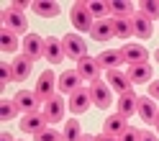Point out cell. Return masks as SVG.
Segmentation results:
<instances>
[{"instance_id": "5", "label": "cell", "mask_w": 159, "mask_h": 141, "mask_svg": "<svg viewBox=\"0 0 159 141\" xmlns=\"http://www.w3.org/2000/svg\"><path fill=\"white\" fill-rule=\"evenodd\" d=\"M62 46H64V54L67 57H72V59H82V57H87V44L80 39L77 34H67V36H62Z\"/></svg>"}, {"instance_id": "7", "label": "cell", "mask_w": 159, "mask_h": 141, "mask_svg": "<svg viewBox=\"0 0 159 141\" xmlns=\"http://www.w3.org/2000/svg\"><path fill=\"white\" fill-rule=\"evenodd\" d=\"M90 105H93V98H90V90H85V87H80L77 93H72L69 95V103H67V108L72 110L75 116H82Z\"/></svg>"}, {"instance_id": "1", "label": "cell", "mask_w": 159, "mask_h": 141, "mask_svg": "<svg viewBox=\"0 0 159 141\" xmlns=\"http://www.w3.org/2000/svg\"><path fill=\"white\" fill-rule=\"evenodd\" d=\"M72 26L77 28L80 34H90V28H93V23H95V18H93V13L87 11V3H75L72 5Z\"/></svg>"}, {"instance_id": "9", "label": "cell", "mask_w": 159, "mask_h": 141, "mask_svg": "<svg viewBox=\"0 0 159 141\" xmlns=\"http://www.w3.org/2000/svg\"><path fill=\"white\" fill-rule=\"evenodd\" d=\"M108 87L116 90L118 95H126V93H131V80H128V75L121 72V69H111V72H108Z\"/></svg>"}, {"instance_id": "20", "label": "cell", "mask_w": 159, "mask_h": 141, "mask_svg": "<svg viewBox=\"0 0 159 141\" xmlns=\"http://www.w3.org/2000/svg\"><path fill=\"white\" fill-rule=\"evenodd\" d=\"M31 67H34V62L28 59L26 54H21L18 59H13L11 62V69H13V80H28V75H31Z\"/></svg>"}, {"instance_id": "42", "label": "cell", "mask_w": 159, "mask_h": 141, "mask_svg": "<svg viewBox=\"0 0 159 141\" xmlns=\"http://www.w3.org/2000/svg\"><path fill=\"white\" fill-rule=\"evenodd\" d=\"M154 57H157V62H159V49H157V54H154Z\"/></svg>"}, {"instance_id": "17", "label": "cell", "mask_w": 159, "mask_h": 141, "mask_svg": "<svg viewBox=\"0 0 159 141\" xmlns=\"http://www.w3.org/2000/svg\"><path fill=\"white\" fill-rule=\"evenodd\" d=\"M44 57H46L52 64L62 62V57H64V46H62V41H59L57 36H49V39H44Z\"/></svg>"}, {"instance_id": "11", "label": "cell", "mask_w": 159, "mask_h": 141, "mask_svg": "<svg viewBox=\"0 0 159 141\" xmlns=\"http://www.w3.org/2000/svg\"><path fill=\"white\" fill-rule=\"evenodd\" d=\"M46 116L44 113H28V116H23V121H21V131L23 134H39V131H44L46 128Z\"/></svg>"}, {"instance_id": "36", "label": "cell", "mask_w": 159, "mask_h": 141, "mask_svg": "<svg viewBox=\"0 0 159 141\" xmlns=\"http://www.w3.org/2000/svg\"><path fill=\"white\" fill-rule=\"evenodd\" d=\"M141 141H159V136L152 131H141Z\"/></svg>"}, {"instance_id": "32", "label": "cell", "mask_w": 159, "mask_h": 141, "mask_svg": "<svg viewBox=\"0 0 159 141\" xmlns=\"http://www.w3.org/2000/svg\"><path fill=\"white\" fill-rule=\"evenodd\" d=\"M36 141H64V136H59V131L54 128H44L36 134Z\"/></svg>"}, {"instance_id": "27", "label": "cell", "mask_w": 159, "mask_h": 141, "mask_svg": "<svg viewBox=\"0 0 159 141\" xmlns=\"http://www.w3.org/2000/svg\"><path fill=\"white\" fill-rule=\"evenodd\" d=\"M108 5H111L113 18H126V16H131V3H128V0H113V3H108Z\"/></svg>"}, {"instance_id": "15", "label": "cell", "mask_w": 159, "mask_h": 141, "mask_svg": "<svg viewBox=\"0 0 159 141\" xmlns=\"http://www.w3.org/2000/svg\"><path fill=\"white\" fill-rule=\"evenodd\" d=\"M98 59V64H100V69H118L123 62V54H121V49H105V52H100V57H95Z\"/></svg>"}, {"instance_id": "39", "label": "cell", "mask_w": 159, "mask_h": 141, "mask_svg": "<svg viewBox=\"0 0 159 141\" xmlns=\"http://www.w3.org/2000/svg\"><path fill=\"white\" fill-rule=\"evenodd\" d=\"M0 141H13V136L8 134V131H3V134H0Z\"/></svg>"}, {"instance_id": "14", "label": "cell", "mask_w": 159, "mask_h": 141, "mask_svg": "<svg viewBox=\"0 0 159 141\" xmlns=\"http://www.w3.org/2000/svg\"><path fill=\"white\" fill-rule=\"evenodd\" d=\"M121 54H123V62H128V64H144L149 59V52L141 44H126L121 49Z\"/></svg>"}, {"instance_id": "10", "label": "cell", "mask_w": 159, "mask_h": 141, "mask_svg": "<svg viewBox=\"0 0 159 141\" xmlns=\"http://www.w3.org/2000/svg\"><path fill=\"white\" fill-rule=\"evenodd\" d=\"M77 72H80L82 80L95 82V80H100V64H98V59H93V57H82L77 62Z\"/></svg>"}, {"instance_id": "34", "label": "cell", "mask_w": 159, "mask_h": 141, "mask_svg": "<svg viewBox=\"0 0 159 141\" xmlns=\"http://www.w3.org/2000/svg\"><path fill=\"white\" fill-rule=\"evenodd\" d=\"M118 141H141V131L134 128V126H128L121 136H118Z\"/></svg>"}, {"instance_id": "18", "label": "cell", "mask_w": 159, "mask_h": 141, "mask_svg": "<svg viewBox=\"0 0 159 141\" xmlns=\"http://www.w3.org/2000/svg\"><path fill=\"white\" fill-rule=\"evenodd\" d=\"M126 75H128V80H131V85H141V82H149V80H152V67H149V62L131 64Z\"/></svg>"}, {"instance_id": "12", "label": "cell", "mask_w": 159, "mask_h": 141, "mask_svg": "<svg viewBox=\"0 0 159 141\" xmlns=\"http://www.w3.org/2000/svg\"><path fill=\"white\" fill-rule=\"evenodd\" d=\"M90 36L95 41H111L113 36V18H100V21H95L93 28H90Z\"/></svg>"}, {"instance_id": "40", "label": "cell", "mask_w": 159, "mask_h": 141, "mask_svg": "<svg viewBox=\"0 0 159 141\" xmlns=\"http://www.w3.org/2000/svg\"><path fill=\"white\" fill-rule=\"evenodd\" d=\"M80 141H95V136H82Z\"/></svg>"}, {"instance_id": "2", "label": "cell", "mask_w": 159, "mask_h": 141, "mask_svg": "<svg viewBox=\"0 0 159 141\" xmlns=\"http://www.w3.org/2000/svg\"><path fill=\"white\" fill-rule=\"evenodd\" d=\"M54 90H57V77L52 69H44L41 77H39V82H36V90L34 93L39 95V100H44V103H49V100L54 98Z\"/></svg>"}, {"instance_id": "30", "label": "cell", "mask_w": 159, "mask_h": 141, "mask_svg": "<svg viewBox=\"0 0 159 141\" xmlns=\"http://www.w3.org/2000/svg\"><path fill=\"white\" fill-rule=\"evenodd\" d=\"M139 13H141V16H146L149 21H152V18H159V3H154V0H146V3H141Z\"/></svg>"}, {"instance_id": "13", "label": "cell", "mask_w": 159, "mask_h": 141, "mask_svg": "<svg viewBox=\"0 0 159 141\" xmlns=\"http://www.w3.org/2000/svg\"><path fill=\"white\" fill-rule=\"evenodd\" d=\"M23 54L31 59H39V57H44V39L39 36V34H28L23 39Z\"/></svg>"}, {"instance_id": "4", "label": "cell", "mask_w": 159, "mask_h": 141, "mask_svg": "<svg viewBox=\"0 0 159 141\" xmlns=\"http://www.w3.org/2000/svg\"><path fill=\"white\" fill-rule=\"evenodd\" d=\"M13 103L18 108V113L28 116V113H36V110H39V103H41V100H39V95L31 93V90H18L16 98H13Z\"/></svg>"}, {"instance_id": "41", "label": "cell", "mask_w": 159, "mask_h": 141, "mask_svg": "<svg viewBox=\"0 0 159 141\" xmlns=\"http://www.w3.org/2000/svg\"><path fill=\"white\" fill-rule=\"evenodd\" d=\"M154 126H157V134H159V113H157V118H154Z\"/></svg>"}, {"instance_id": "19", "label": "cell", "mask_w": 159, "mask_h": 141, "mask_svg": "<svg viewBox=\"0 0 159 141\" xmlns=\"http://www.w3.org/2000/svg\"><path fill=\"white\" fill-rule=\"evenodd\" d=\"M128 128V123H126V116H121V113H116V116H111V118H105V126H103V134H108V136H121L123 131Z\"/></svg>"}, {"instance_id": "28", "label": "cell", "mask_w": 159, "mask_h": 141, "mask_svg": "<svg viewBox=\"0 0 159 141\" xmlns=\"http://www.w3.org/2000/svg\"><path fill=\"white\" fill-rule=\"evenodd\" d=\"M64 141H80L85 134L80 131V121H67V126H64Z\"/></svg>"}, {"instance_id": "26", "label": "cell", "mask_w": 159, "mask_h": 141, "mask_svg": "<svg viewBox=\"0 0 159 141\" xmlns=\"http://www.w3.org/2000/svg\"><path fill=\"white\" fill-rule=\"evenodd\" d=\"M0 46H3V52L5 54H11L18 49V34L13 31H8V28H3V34H0Z\"/></svg>"}, {"instance_id": "38", "label": "cell", "mask_w": 159, "mask_h": 141, "mask_svg": "<svg viewBox=\"0 0 159 141\" xmlns=\"http://www.w3.org/2000/svg\"><path fill=\"white\" fill-rule=\"evenodd\" d=\"M95 141H118L116 136H108V134H100V136H95Z\"/></svg>"}, {"instance_id": "21", "label": "cell", "mask_w": 159, "mask_h": 141, "mask_svg": "<svg viewBox=\"0 0 159 141\" xmlns=\"http://www.w3.org/2000/svg\"><path fill=\"white\" fill-rule=\"evenodd\" d=\"M136 113L141 116V121H146V123H154V118L159 113V108L152 98H139V108H136Z\"/></svg>"}, {"instance_id": "33", "label": "cell", "mask_w": 159, "mask_h": 141, "mask_svg": "<svg viewBox=\"0 0 159 141\" xmlns=\"http://www.w3.org/2000/svg\"><path fill=\"white\" fill-rule=\"evenodd\" d=\"M11 80H13V69H11L8 62H3V64H0V87H8Z\"/></svg>"}, {"instance_id": "16", "label": "cell", "mask_w": 159, "mask_h": 141, "mask_svg": "<svg viewBox=\"0 0 159 141\" xmlns=\"http://www.w3.org/2000/svg\"><path fill=\"white\" fill-rule=\"evenodd\" d=\"M64 110H67V103H64L62 98H57V95H54V98L46 103L44 116H46V121H49V123H59V121L64 118Z\"/></svg>"}, {"instance_id": "31", "label": "cell", "mask_w": 159, "mask_h": 141, "mask_svg": "<svg viewBox=\"0 0 159 141\" xmlns=\"http://www.w3.org/2000/svg\"><path fill=\"white\" fill-rule=\"evenodd\" d=\"M16 113H18V108H16L13 100H3L0 103V116H3V121H13Z\"/></svg>"}, {"instance_id": "3", "label": "cell", "mask_w": 159, "mask_h": 141, "mask_svg": "<svg viewBox=\"0 0 159 141\" xmlns=\"http://www.w3.org/2000/svg\"><path fill=\"white\" fill-rule=\"evenodd\" d=\"M90 98H93V105H98L100 110H105L108 105L113 103L111 87H108V82H103V80H95V82H90Z\"/></svg>"}, {"instance_id": "24", "label": "cell", "mask_w": 159, "mask_h": 141, "mask_svg": "<svg viewBox=\"0 0 159 141\" xmlns=\"http://www.w3.org/2000/svg\"><path fill=\"white\" fill-rule=\"evenodd\" d=\"M113 36H116V39H128V36H134L131 16H126V18H113Z\"/></svg>"}, {"instance_id": "29", "label": "cell", "mask_w": 159, "mask_h": 141, "mask_svg": "<svg viewBox=\"0 0 159 141\" xmlns=\"http://www.w3.org/2000/svg\"><path fill=\"white\" fill-rule=\"evenodd\" d=\"M87 11L93 13L95 21H100V18H108V13H111V5H108V3H100V0H95V3H87Z\"/></svg>"}, {"instance_id": "23", "label": "cell", "mask_w": 159, "mask_h": 141, "mask_svg": "<svg viewBox=\"0 0 159 141\" xmlns=\"http://www.w3.org/2000/svg\"><path fill=\"white\" fill-rule=\"evenodd\" d=\"M34 13L39 18H57L59 16V3H49V0H39V3H31Z\"/></svg>"}, {"instance_id": "22", "label": "cell", "mask_w": 159, "mask_h": 141, "mask_svg": "<svg viewBox=\"0 0 159 141\" xmlns=\"http://www.w3.org/2000/svg\"><path fill=\"white\" fill-rule=\"evenodd\" d=\"M131 26H134V36H139V39L152 36V21H149L146 16H141V13L131 16Z\"/></svg>"}, {"instance_id": "37", "label": "cell", "mask_w": 159, "mask_h": 141, "mask_svg": "<svg viewBox=\"0 0 159 141\" xmlns=\"http://www.w3.org/2000/svg\"><path fill=\"white\" fill-rule=\"evenodd\" d=\"M13 8H16V11H26V8H31V3H26V0H16Z\"/></svg>"}, {"instance_id": "8", "label": "cell", "mask_w": 159, "mask_h": 141, "mask_svg": "<svg viewBox=\"0 0 159 141\" xmlns=\"http://www.w3.org/2000/svg\"><path fill=\"white\" fill-rule=\"evenodd\" d=\"M80 72L77 69H67V72H62L59 75V82H57V87H59V93H64V95H72V93H77L80 90Z\"/></svg>"}, {"instance_id": "6", "label": "cell", "mask_w": 159, "mask_h": 141, "mask_svg": "<svg viewBox=\"0 0 159 141\" xmlns=\"http://www.w3.org/2000/svg\"><path fill=\"white\" fill-rule=\"evenodd\" d=\"M3 28H8V31H13V34H26V28H28V21L23 18L21 11H16V8H8V11L3 13Z\"/></svg>"}, {"instance_id": "25", "label": "cell", "mask_w": 159, "mask_h": 141, "mask_svg": "<svg viewBox=\"0 0 159 141\" xmlns=\"http://www.w3.org/2000/svg\"><path fill=\"white\" fill-rule=\"evenodd\" d=\"M136 108H139V98L134 95V93H126V95H121V100H118V113L121 116H134L136 113Z\"/></svg>"}, {"instance_id": "35", "label": "cell", "mask_w": 159, "mask_h": 141, "mask_svg": "<svg viewBox=\"0 0 159 141\" xmlns=\"http://www.w3.org/2000/svg\"><path fill=\"white\" fill-rule=\"evenodd\" d=\"M149 95H152V98H157V100H159V80H154V82L149 85Z\"/></svg>"}]
</instances>
